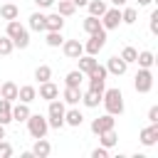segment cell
Wrapping results in <instances>:
<instances>
[{
    "label": "cell",
    "instance_id": "6da1fadb",
    "mask_svg": "<svg viewBox=\"0 0 158 158\" xmlns=\"http://www.w3.org/2000/svg\"><path fill=\"white\" fill-rule=\"evenodd\" d=\"M5 35L12 40L15 49H27V47H30V30H27L20 20H7Z\"/></svg>",
    "mask_w": 158,
    "mask_h": 158
},
{
    "label": "cell",
    "instance_id": "7a4b0ae2",
    "mask_svg": "<svg viewBox=\"0 0 158 158\" xmlns=\"http://www.w3.org/2000/svg\"><path fill=\"white\" fill-rule=\"evenodd\" d=\"M101 104H104L106 114H111V116H121V114H123V94H121V89H104V94H101Z\"/></svg>",
    "mask_w": 158,
    "mask_h": 158
},
{
    "label": "cell",
    "instance_id": "3957f363",
    "mask_svg": "<svg viewBox=\"0 0 158 158\" xmlns=\"http://www.w3.org/2000/svg\"><path fill=\"white\" fill-rule=\"evenodd\" d=\"M64 111H67V106H64V101L59 96L49 101V106H47V123H49V128H62L64 126Z\"/></svg>",
    "mask_w": 158,
    "mask_h": 158
},
{
    "label": "cell",
    "instance_id": "277c9868",
    "mask_svg": "<svg viewBox=\"0 0 158 158\" xmlns=\"http://www.w3.org/2000/svg\"><path fill=\"white\" fill-rule=\"evenodd\" d=\"M25 123H27V131H30V136H32V138H44V136H47V131H49L47 116H42V114H30Z\"/></svg>",
    "mask_w": 158,
    "mask_h": 158
},
{
    "label": "cell",
    "instance_id": "5b68a950",
    "mask_svg": "<svg viewBox=\"0 0 158 158\" xmlns=\"http://www.w3.org/2000/svg\"><path fill=\"white\" fill-rule=\"evenodd\" d=\"M86 77H89V89H94V91L104 94V89H106V77H109L106 67H104V64H96Z\"/></svg>",
    "mask_w": 158,
    "mask_h": 158
},
{
    "label": "cell",
    "instance_id": "8992f818",
    "mask_svg": "<svg viewBox=\"0 0 158 158\" xmlns=\"http://www.w3.org/2000/svg\"><path fill=\"white\" fill-rule=\"evenodd\" d=\"M133 89H136L138 94H148V91L153 89V72L138 67V72H136V77H133Z\"/></svg>",
    "mask_w": 158,
    "mask_h": 158
},
{
    "label": "cell",
    "instance_id": "52a82bcc",
    "mask_svg": "<svg viewBox=\"0 0 158 158\" xmlns=\"http://www.w3.org/2000/svg\"><path fill=\"white\" fill-rule=\"evenodd\" d=\"M104 30H118L121 25V7H106V12L99 17Z\"/></svg>",
    "mask_w": 158,
    "mask_h": 158
},
{
    "label": "cell",
    "instance_id": "ba28073f",
    "mask_svg": "<svg viewBox=\"0 0 158 158\" xmlns=\"http://www.w3.org/2000/svg\"><path fill=\"white\" fill-rule=\"evenodd\" d=\"M104 44H106V30H101V32H96V35H89V40H86V44H84V52L96 57V54L104 49Z\"/></svg>",
    "mask_w": 158,
    "mask_h": 158
},
{
    "label": "cell",
    "instance_id": "9c48e42d",
    "mask_svg": "<svg viewBox=\"0 0 158 158\" xmlns=\"http://www.w3.org/2000/svg\"><path fill=\"white\" fill-rule=\"evenodd\" d=\"M111 128H116V118L111 116V114H104V116H96L94 121H91V133H104V131H111Z\"/></svg>",
    "mask_w": 158,
    "mask_h": 158
},
{
    "label": "cell",
    "instance_id": "30bf717a",
    "mask_svg": "<svg viewBox=\"0 0 158 158\" xmlns=\"http://www.w3.org/2000/svg\"><path fill=\"white\" fill-rule=\"evenodd\" d=\"M62 52H64L67 59H77V57L84 54V44H81L79 40H64V42H62Z\"/></svg>",
    "mask_w": 158,
    "mask_h": 158
},
{
    "label": "cell",
    "instance_id": "8fae6325",
    "mask_svg": "<svg viewBox=\"0 0 158 158\" xmlns=\"http://www.w3.org/2000/svg\"><path fill=\"white\" fill-rule=\"evenodd\" d=\"M126 69H128V64L118 57V54H114V57H109V62H106V72L109 74H114V77H121V74H126Z\"/></svg>",
    "mask_w": 158,
    "mask_h": 158
},
{
    "label": "cell",
    "instance_id": "7c38bea8",
    "mask_svg": "<svg viewBox=\"0 0 158 158\" xmlns=\"http://www.w3.org/2000/svg\"><path fill=\"white\" fill-rule=\"evenodd\" d=\"M40 99H44V101H52V99H57L59 96V86L49 79V81H40Z\"/></svg>",
    "mask_w": 158,
    "mask_h": 158
},
{
    "label": "cell",
    "instance_id": "4fadbf2b",
    "mask_svg": "<svg viewBox=\"0 0 158 158\" xmlns=\"http://www.w3.org/2000/svg\"><path fill=\"white\" fill-rule=\"evenodd\" d=\"M62 27H64V17L59 12L44 15V32H62Z\"/></svg>",
    "mask_w": 158,
    "mask_h": 158
},
{
    "label": "cell",
    "instance_id": "5bb4252c",
    "mask_svg": "<svg viewBox=\"0 0 158 158\" xmlns=\"http://www.w3.org/2000/svg\"><path fill=\"white\" fill-rule=\"evenodd\" d=\"M81 123H84V114H81L77 106H72V109H67V111H64V126L79 128Z\"/></svg>",
    "mask_w": 158,
    "mask_h": 158
},
{
    "label": "cell",
    "instance_id": "9a60e30c",
    "mask_svg": "<svg viewBox=\"0 0 158 158\" xmlns=\"http://www.w3.org/2000/svg\"><path fill=\"white\" fill-rule=\"evenodd\" d=\"M62 101L69 104V106H77L81 101V86H64L62 91Z\"/></svg>",
    "mask_w": 158,
    "mask_h": 158
},
{
    "label": "cell",
    "instance_id": "2e32d148",
    "mask_svg": "<svg viewBox=\"0 0 158 158\" xmlns=\"http://www.w3.org/2000/svg\"><path fill=\"white\" fill-rule=\"evenodd\" d=\"M158 141V123H148L146 128H141V143L143 146H156Z\"/></svg>",
    "mask_w": 158,
    "mask_h": 158
},
{
    "label": "cell",
    "instance_id": "e0dca14e",
    "mask_svg": "<svg viewBox=\"0 0 158 158\" xmlns=\"http://www.w3.org/2000/svg\"><path fill=\"white\" fill-rule=\"evenodd\" d=\"M49 153H52V143L47 141V136H44V138H35L32 156H37V158H47Z\"/></svg>",
    "mask_w": 158,
    "mask_h": 158
},
{
    "label": "cell",
    "instance_id": "ac0fdd59",
    "mask_svg": "<svg viewBox=\"0 0 158 158\" xmlns=\"http://www.w3.org/2000/svg\"><path fill=\"white\" fill-rule=\"evenodd\" d=\"M30 114H32V111H30V104H25V101L12 104V121L22 123V121H27V116H30Z\"/></svg>",
    "mask_w": 158,
    "mask_h": 158
},
{
    "label": "cell",
    "instance_id": "d6986e66",
    "mask_svg": "<svg viewBox=\"0 0 158 158\" xmlns=\"http://www.w3.org/2000/svg\"><path fill=\"white\" fill-rule=\"evenodd\" d=\"M17 84L15 81H2L0 84V99H7V101H17Z\"/></svg>",
    "mask_w": 158,
    "mask_h": 158
},
{
    "label": "cell",
    "instance_id": "ffe728a7",
    "mask_svg": "<svg viewBox=\"0 0 158 158\" xmlns=\"http://www.w3.org/2000/svg\"><path fill=\"white\" fill-rule=\"evenodd\" d=\"M81 27H84V32L86 35H96V32H101L104 27H101V20L99 17H94V15H86L84 17V22H81Z\"/></svg>",
    "mask_w": 158,
    "mask_h": 158
},
{
    "label": "cell",
    "instance_id": "44dd1931",
    "mask_svg": "<svg viewBox=\"0 0 158 158\" xmlns=\"http://www.w3.org/2000/svg\"><path fill=\"white\" fill-rule=\"evenodd\" d=\"M77 62H79V72H81V74H89V72L99 64V59H96L94 54H81V57H77Z\"/></svg>",
    "mask_w": 158,
    "mask_h": 158
},
{
    "label": "cell",
    "instance_id": "7402d4cb",
    "mask_svg": "<svg viewBox=\"0 0 158 158\" xmlns=\"http://www.w3.org/2000/svg\"><path fill=\"white\" fill-rule=\"evenodd\" d=\"M35 99H37V89H35L32 84H25V86H20V89H17V101L32 104Z\"/></svg>",
    "mask_w": 158,
    "mask_h": 158
},
{
    "label": "cell",
    "instance_id": "603a6c76",
    "mask_svg": "<svg viewBox=\"0 0 158 158\" xmlns=\"http://www.w3.org/2000/svg\"><path fill=\"white\" fill-rule=\"evenodd\" d=\"M81 104H84L86 109H96V106L101 104V94H99V91H94V89L81 91Z\"/></svg>",
    "mask_w": 158,
    "mask_h": 158
},
{
    "label": "cell",
    "instance_id": "cb8c5ba5",
    "mask_svg": "<svg viewBox=\"0 0 158 158\" xmlns=\"http://www.w3.org/2000/svg\"><path fill=\"white\" fill-rule=\"evenodd\" d=\"M10 121H12V101L0 99V123H2V126H7Z\"/></svg>",
    "mask_w": 158,
    "mask_h": 158
},
{
    "label": "cell",
    "instance_id": "d4e9b609",
    "mask_svg": "<svg viewBox=\"0 0 158 158\" xmlns=\"http://www.w3.org/2000/svg\"><path fill=\"white\" fill-rule=\"evenodd\" d=\"M0 17H2V20H17V17H20V7H17L15 2H5V5L0 7Z\"/></svg>",
    "mask_w": 158,
    "mask_h": 158
},
{
    "label": "cell",
    "instance_id": "484cf974",
    "mask_svg": "<svg viewBox=\"0 0 158 158\" xmlns=\"http://www.w3.org/2000/svg\"><path fill=\"white\" fill-rule=\"evenodd\" d=\"M136 62H138V67H143V69H151V67L156 64V54H153L151 49H143V52H138Z\"/></svg>",
    "mask_w": 158,
    "mask_h": 158
},
{
    "label": "cell",
    "instance_id": "4316f807",
    "mask_svg": "<svg viewBox=\"0 0 158 158\" xmlns=\"http://www.w3.org/2000/svg\"><path fill=\"white\" fill-rule=\"evenodd\" d=\"M99 143H101L104 148H114V146L118 143V136H116V128H111V131H104V133H99Z\"/></svg>",
    "mask_w": 158,
    "mask_h": 158
},
{
    "label": "cell",
    "instance_id": "83f0119b",
    "mask_svg": "<svg viewBox=\"0 0 158 158\" xmlns=\"http://www.w3.org/2000/svg\"><path fill=\"white\" fill-rule=\"evenodd\" d=\"M86 7H89V15L101 17V15L106 12V7H109V5H106L104 0H89V2H86Z\"/></svg>",
    "mask_w": 158,
    "mask_h": 158
},
{
    "label": "cell",
    "instance_id": "f1b7e54d",
    "mask_svg": "<svg viewBox=\"0 0 158 158\" xmlns=\"http://www.w3.org/2000/svg\"><path fill=\"white\" fill-rule=\"evenodd\" d=\"M30 30L44 32V12H32L30 15Z\"/></svg>",
    "mask_w": 158,
    "mask_h": 158
},
{
    "label": "cell",
    "instance_id": "f546056e",
    "mask_svg": "<svg viewBox=\"0 0 158 158\" xmlns=\"http://www.w3.org/2000/svg\"><path fill=\"white\" fill-rule=\"evenodd\" d=\"M81 79H84V74H81L79 69H72V72H67V77H64V86H81Z\"/></svg>",
    "mask_w": 158,
    "mask_h": 158
},
{
    "label": "cell",
    "instance_id": "4dcf8cb0",
    "mask_svg": "<svg viewBox=\"0 0 158 158\" xmlns=\"http://www.w3.org/2000/svg\"><path fill=\"white\" fill-rule=\"evenodd\" d=\"M57 12H59L62 17H69V15H74V12H77V7H74V2H72V0H59Z\"/></svg>",
    "mask_w": 158,
    "mask_h": 158
},
{
    "label": "cell",
    "instance_id": "1f68e13d",
    "mask_svg": "<svg viewBox=\"0 0 158 158\" xmlns=\"http://www.w3.org/2000/svg\"><path fill=\"white\" fill-rule=\"evenodd\" d=\"M136 20H138V10L136 7H123L121 10V22L123 25H133Z\"/></svg>",
    "mask_w": 158,
    "mask_h": 158
},
{
    "label": "cell",
    "instance_id": "d6a6232c",
    "mask_svg": "<svg viewBox=\"0 0 158 158\" xmlns=\"http://www.w3.org/2000/svg\"><path fill=\"white\" fill-rule=\"evenodd\" d=\"M12 49H15L12 40H10L7 35H0V57H10V54H12Z\"/></svg>",
    "mask_w": 158,
    "mask_h": 158
},
{
    "label": "cell",
    "instance_id": "836d02e7",
    "mask_svg": "<svg viewBox=\"0 0 158 158\" xmlns=\"http://www.w3.org/2000/svg\"><path fill=\"white\" fill-rule=\"evenodd\" d=\"M118 57H121L126 64H133V62H136V57H138V49L128 44V47H123V49H121V54H118Z\"/></svg>",
    "mask_w": 158,
    "mask_h": 158
},
{
    "label": "cell",
    "instance_id": "e575fe53",
    "mask_svg": "<svg viewBox=\"0 0 158 158\" xmlns=\"http://www.w3.org/2000/svg\"><path fill=\"white\" fill-rule=\"evenodd\" d=\"M35 79H37V81H49V79H52V67L40 64V67L35 69Z\"/></svg>",
    "mask_w": 158,
    "mask_h": 158
},
{
    "label": "cell",
    "instance_id": "d590c367",
    "mask_svg": "<svg viewBox=\"0 0 158 158\" xmlns=\"http://www.w3.org/2000/svg\"><path fill=\"white\" fill-rule=\"evenodd\" d=\"M47 47H62V42H64V37H62V32H47Z\"/></svg>",
    "mask_w": 158,
    "mask_h": 158
},
{
    "label": "cell",
    "instance_id": "8d00e7d4",
    "mask_svg": "<svg viewBox=\"0 0 158 158\" xmlns=\"http://www.w3.org/2000/svg\"><path fill=\"white\" fill-rule=\"evenodd\" d=\"M12 151H15V148H12V143H7L5 138H0V158H10V156H12Z\"/></svg>",
    "mask_w": 158,
    "mask_h": 158
},
{
    "label": "cell",
    "instance_id": "74e56055",
    "mask_svg": "<svg viewBox=\"0 0 158 158\" xmlns=\"http://www.w3.org/2000/svg\"><path fill=\"white\" fill-rule=\"evenodd\" d=\"M148 30H151L153 35H158V10L151 12V17H148Z\"/></svg>",
    "mask_w": 158,
    "mask_h": 158
},
{
    "label": "cell",
    "instance_id": "f35d334b",
    "mask_svg": "<svg viewBox=\"0 0 158 158\" xmlns=\"http://www.w3.org/2000/svg\"><path fill=\"white\" fill-rule=\"evenodd\" d=\"M91 158H109V148H104V146L94 148V151H91Z\"/></svg>",
    "mask_w": 158,
    "mask_h": 158
},
{
    "label": "cell",
    "instance_id": "ab89813d",
    "mask_svg": "<svg viewBox=\"0 0 158 158\" xmlns=\"http://www.w3.org/2000/svg\"><path fill=\"white\" fill-rule=\"evenodd\" d=\"M148 123H158V106L148 109Z\"/></svg>",
    "mask_w": 158,
    "mask_h": 158
},
{
    "label": "cell",
    "instance_id": "60d3db41",
    "mask_svg": "<svg viewBox=\"0 0 158 158\" xmlns=\"http://www.w3.org/2000/svg\"><path fill=\"white\" fill-rule=\"evenodd\" d=\"M57 0H35V5L40 7V10H47V7H52Z\"/></svg>",
    "mask_w": 158,
    "mask_h": 158
},
{
    "label": "cell",
    "instance_id": "b9f144b4",
    "mask_svg": "<svg viewBox=\"0 0 158 158\" xmlns=\"http://www.w3.org/2000/svg\"><path fill=\"white\" fill-rule=\"evenodd\" d=\"M109 2H111V5H114V7H123V5H126V2H128V0H109Z\"/></svg>",
    "mask_w": 158,
    "mask_h": 158
},
{
    "label": "cell",
    "instance_id": "7bdbcfd3",
    "mask_svg": "<svg viewBox=\"0 0 158 158\" xmlns=\"http://www.w3.org/2000/svg\"><path fill=\"white\" fill-rule=\"evenodd\" d=\"M72 2H74V7H86L89 0H72Z\"/></svg>",
    "mask_w": 158,
    "mask_h": 158
},
{
    "label": "cell",
    "instance_id": "ee69618b",
    "mask_svg": "<svg viewBox=\"0 0 158 158\" xmlns=\"http://www.w3.org/2000/svg\"><path fill=\"white\" fill-rule=\"evenodd\" d=\"M136 2H138V5H141V7H146V5H151V2H153V0H136Z\"/></svg>",
    "mask_w": 158,
    "mask_h": 158
},
{
    "label": "cell",
    "instance_id": "f6af8a7d",
    "mask_svg": "<svg viewBox=\"0 0 158 158\" xmlns=\"http://www.w3.org/2000/svg\"><path fill=\"white\" fill-rule=\"evenodd\" d=\"M0 138H5V126L0 123Z\"/></svg>",
    "mask_w": 158,
    "mask_h": 158
},
{
    "label": "cell",
    "instance_id": "bcb514c9",
    "mask_svg": "<svg viewBox=\"0 0 158 158\" xmlns=\"http://www.w3.org/2000/svg\"><path fill=\"white\" fill-rule=\"evenodd\" d=\"M0 35H2V30H0Z\"/></svg>",
    "mask_w": 158,
    "mask_h": 158
},
{
    "label": "cell",
    "instance_id": "7dc6e473",
    "mask_svg": "<svg viewBox=\"0 0 158 158\" xmlns=\"http://www.w3.org/2000/svg\"><path fill=\"white\" fill-rule=\"evenodd\" d=\"M7 2H12V0H7Z\"/></svg>",
    "mask_w": 158,
    "mask_h": 158
}]
</instances>
